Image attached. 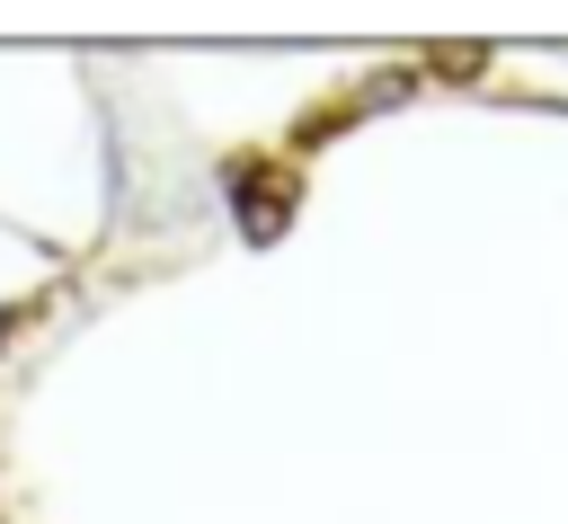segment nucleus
Instances as JSON below:
<instances>
[]
</instances>
